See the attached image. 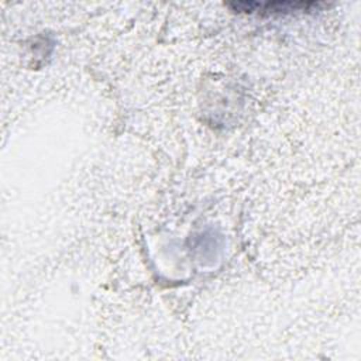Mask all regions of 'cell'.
<instances>
[{
  "mask_svg": "<svg viewBox=\"0 0 361 361\" xmlns=\"http://www.w3.org/2000/svg\"><path fill=\"white\" fill-rule=\"evenodd\" d=\"M237 11H267V13H285V11H302L310 10L312 7H317L319 3H305V1H243V3H231L228 4Z\"/></svg>",
  "mask_w": 361,
  "mask_h": 361,
  "instance_id": "1",
  "label": "cell"
}]
</instances>
